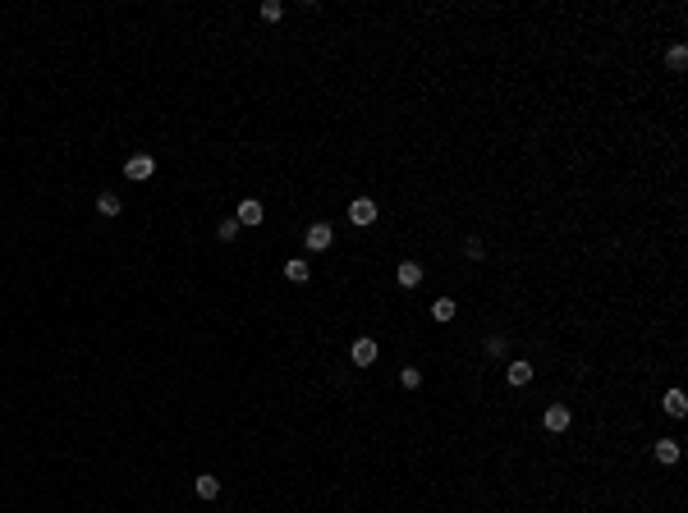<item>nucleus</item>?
Instances as JSON below:
<instances>
[{
	"instance_id": "39448f33",
	"label": "nucleus",
	"mask_w": 688,
	"mask_h": 513,
	"mask_svg": "<svg viewBox=\"0 0 688 513\" xmlns=\"http://www.w3.org/2000/svg\"><path fill=\"white\" fill-rule=\"evenodd\" d=\"M422 262H418V257H404V262L395 266V280H399V289H418V284H422Z\"/></svg>"
},
{
	"instance_id": "9b49d317",
	"label": "nucleus",
	"mask_w": 688,
	"mask_h": 513,
	"mask_svg": "<svg viewBox=\"0 0 688 513\" xmlns=\"http://www.w3.org/2000/svg\"><path fill=\"white\" fill-rule=\"evenodd\" d=\"M307 275H312V266H307L303 257H289V262H284V280L289 284H307Z\"/></svg>"
},
{
	"instance_id": "6ab92c4d",
	"label": "nucleus",
	"mask_w": 688,
	"mask_h": 513,
	"mask_svg": "<svg viewBox=\"0 0 688 513\" xmlns=\"http://www.w3.org/2000/svg\"><path fill=\"white\" fill-rule=\"evenodd\" d=\"M280 14H284L280 0H262V19H266V23H280Z\"/></svg>"
},
{
	"instance_id": "1a4fd4ad",
	"label": "nucleus",
	"mask_w": 688,
	"mask_h": 513,
	"mask_svg": "<svg viewBox=\"0 0 688 513\" xmlns=\"http://www.w3.org/2000/svg\"><path fill=\"white\" fill-rule=\"evenodd\" d=\"M234 220H239V225H252V230H257V225L266 220V211H262V202H257V197H243V202H239V216H234Z\"/></svg>"
},
{
	"instance_id": "423d86ee",
	"label": "nucleus",
	"mask_w": 688,
	"mask_h": 513,
	"mask_svg": "<svg viewBox=\"0 0 688 513\" xmlns=\"http://www.w3.org/2000/svg\"><path fill=\"white\" fill-rule=\"evenodd\" d=\"M528 381H533V362H528V358H510V362H505V385L523 390Z\"/></svg>"
},
{
	"instance_id": "ddd939ff",
	"label": "nucleus",
	"mask_w": 688,
	"mask_h": 513,
	"mask_svg": "<svg viewBox=\"0 0 688 513\" xmlns=\"http://www.w3.org/2000/svg\"><path fill=\"white\" fill-rule=\"evenodd\" d=\"M193 491L202 495V500H216V495H220V477H211V472H202V477L193 481Z\"/></svg>"
},
{
	"instance_id": "4468645a",
	"label": "nucleus",
	"mask_w": 688,
	"mask_h": 513,
	"mask_svg": "<svg viewBox=\"0 0 688 513\" xmlns=\"http://www.w3.org/2000/svg\"><path fill=\"white\" fill-rule=\"evenodd\" d=\"M666 69H670V74H684V69H688V46H670V51H666Z\"/></svg>"
},
{
	"instance_id": "f257e3e1",
	"label": "nucleus",
	"mask_w": 688,
	"mask_h": 513,
	"mask_svg": "<svg viewBox=\"0 0 688 513\" xmlns=\"http://www.w3.org/2000/svg\"><path fill=\"white\" fill-rule=\"evenodd\" d=\"M152 175H156V156L152 152H133L129 161H124V179H133V184H147Z\"/></svg>"
},
{
	"instance_id": "dca6fc26",
	"label": "nucleus",
	"mask_w": 688,
	"mask_h": 513,
	"mask_svg": "<svg viewBox=\"0 0 688 513\" xmlns=\"http://www.w3.org/2000/svg\"><path fill=\"white\" fill-rule=\"evenodd\" d=\"M399 385H404V390H418V385H422V367H399Z\"/></svg>"
},
{
	"instance_id": "f3484780",
	"label": "nucleus",
	"mask_w": 688,
	"mask_h": 513,
	"mask_svg": "<svg viewBox=\"0 0 688 513\" xmlns=\"http://www.w3.org/2000/svg\"><path fill=\"white\" fill-rule=\"evenodd\" d=\"M239 230H243L239 220H220V225H216V234H220V243H234V239H239Z\"/></svg>"
},
{
	"instance_id": "0eeeda50",
	"label": "nucleus",
	"mask_w": 688,
	"mask_h": 513,
	"mask_svg": "<svg viewBox=\"0 0 688 513\" xmlns=\"http://www.w3.org/2000/svg\"><path fill=\"white\" fill-rule=\"evenodd\" d=\"M349 220L358 225V230L376 225V202H372V197H353V202H349Z\"/></svg>"
},
{
	"instance_id": "2eb2a0df",
	"label": "nucleus",
	"mask_w": 688,
	"mask_h": 513,
	"mask_svg": "<svg viewBox=\"0 0 688 513\" xmlns=\"http://www.w3.org/2000/svg\"><path fill=\"white\" fill-rule=\"evenodd\" d=\"M97 211H101V216H106V220H115V216H120V211H124V202H120V197H115V193H101V197H97Z\"/></svg>"
},
{
	"instance_id": "a211bd4d",
	"label": "nucleus",
	"mask_w": 688,
	"mask_h": 513,
	"mask_svg": "<svg viewBox=\"0 0 688 513\" xmlns=\"http://www.w3.org/2000/svg\"><path fill=\"white\" fill-rule=\"evenodd\" d=\"M487 353H491V358H505V353H510V339H505V335H491V339H487Z\"/></svg>"
},
{
	"instance_id": "20e7f679",
	"label": "nucleus",
	"mask_w": 688,
	"mask_h": 513,
	"mask_svg": "<svg viewBox=\"0 0 688 513\" xmlns=\"http://www.w3.org/2000/svg\"><path fill=\"white\" fill-rule=\"evenodd\" d=\"M349 358H353V367H372V362L381 358V349H376V339H367V335H358L349 344Z\"/></svg>"
},
{
	"instance_id": "f8f14e48",
	"label": "nucleus",
	"mask_w": 688,
	"mask_h": 513,
	"mask_svg": "<svg viewBox=\"0 0 688 513\" xmlns=\"http://www.w3.org/2000/svg\"><path fill=\"white\" fill-rule=\"evenodd\" d=\"M661 408H666L670 417H684V413H688V399H684V390H666V399H661Z\"/></svg>"
},
{
	"instance_id": "f03ea898",
	"label": "nucleus",
	"mask_w": 688,
	"mask_h": 513,
	"mask_svg": "<svg viewBox=\"0 0 688 513\" xmlns=\"http://www.w3.org/2000/svg\"><path fill=\"white\" fill-rule=\"evenodd\" d=\"M569 422H574V413H569V404H546L542 408V426H546L551 436H565Z\"/></svg>"
},
{
	"instance_id": "6e6552de",
	"label": "nucleus",
	"mask_w": 688,
	"mask_h": 513,
	"mask_svg": "<svg viewBox=\"0 0 688 513\" xmlns=\"http://www.w3.org/2000/svg\"><path fill=\"white\" fill-rule=\"evenodd\" d=\"M652 459L661 463V468H675V463H679V440L661 436V440H656V445H652Z\"/></svg>"
},
{
	"instance_id": "9d476101",
	"label": "nucleus",
	"mask_w": 688,
	"mask_h": 513,
	"mask_svg": "<svg viewBox=\"0 0 688 513\" xmlns=\"http://www.w3.org/2000/svg\"><path fill=\"white\" fill-rule=\"evenodd\" d=\"M454 312H459L454 298H436V303H431V321H436V326H450V321H454Z\"/></svg>"
},
{
	"instance_id": "7ed1b4c3",
	"label": "nucleus",
	"mask_w": 688,
	"mask_h": 513,
	"mask_svg": "<svg viewBox=\"0 0 688 513\" xmlns=\"http://www.w3.org/2000/svg\"><path fill=\"white\" fill-rule=\"evenodd\" d=\"M303 243H307V252H330L335 248V230H330L326 220H317V225H307Z\"/></svg>"
}]
</instances>
